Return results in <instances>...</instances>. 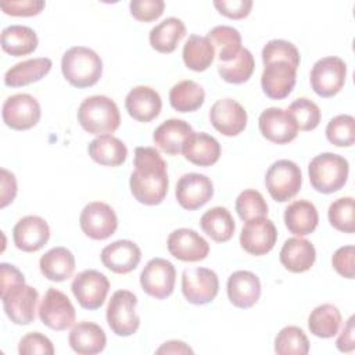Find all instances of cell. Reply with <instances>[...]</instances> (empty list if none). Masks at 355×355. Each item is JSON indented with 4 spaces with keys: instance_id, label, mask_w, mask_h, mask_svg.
<instances>
[{
    "instance_id": "obj_1",
    "label": "cell",
    "mask_w": 355,
    "mask_h": 355,
    "mask_svg": "<svg viewBox=\"0 0 355 355\" xmlns=\"http://www.w3.org/2000/svg\"><path fill=\"white\" fill-rule=\"evenodd\" d=\"M135 171L130 175V193L140 204L158 205L164 201L169 179L168 165L154 147H136Z\"/></svg>"
},
{
    "instance_id": "obj_2",
    "label": "cell",
    "mask_w": 355,
    "mask_h": 355,
    "mask_svg": "<svg viewBox=\"0 0 355 355\" xmlns=\"http://www.w3.org/2000/svg\"><path fill=\"white\" fill-rule=\"evenodd\" d=\"M61 71L72 86L78 89L90 87L103 75V61L94 50L85 46H73L64 53Z\"/></svg>"
},
{
    "instance_id": "obj_3",
    "label": "cell",
    "mask_w": 355,
    "mask_h": 355,
    "mask_svg": "<svg viewBox=\"0 0 355 355\" xmlns=\"http://www.w3.org/2000/svg\"><path fill=\"white\" fill-rule=\"evenodd\" d=\"M78 122L90 135H110L121 125L116 103L101 94L85 98L78 108Z\"/></svg>"
},
{
    "instance_id": "obj_4",
    "label": "cell",
    "mask_w": 355,
    "mask_h": 355,
    "mask_svg": "<svg viewBox=\"0 0 355 355\" xmlns=\"http://www.w3.org/2000/svg\"><path fill=\"white\" fill-rule=\"evenodd\" d=\"M348 161L334 153H322L313 157L308 166L311 186L323 194H331L344 187L348 179Z\"/></svg>"
},
{
    "instance_id": "obj_5",
    "label": "cell",
    "mask_w": 355,
    "mask_h": 355,
    "mask_svg": "<svg viewBox=\"0 0 355 355\" xmlns=\"http://www.w3.org/2000/svg\"><path fill=\"white\" fill-rule=\"evenodd\" d=\"M137 297L129 290H118L111 295L107 305V323L112 333L119 337L135 334L140 326V318L136 313Z\"/></svg>"
},
{
    "instance_id": "obj_6",
    "label": "cell",
    "mask_w": 355,
    "mask_h": 355,
    "mask_svg": "<svg viewBox=\"0 0 355 355\" xmlns=\"http://www.w3.org/2000/svg\"><path fill=\"white\" fill-rule=\"evenodd\" d=\"M302 184L300 166L290 159H277L265 175V186L277 202H286L297 196Z\"/></svg>"
},
{
    "instance_id": "obj_7",
    "label": "cell",
    "mask_w": 355,
    "mask_h": 355,
    "mask_svg": "<svg viewBox=\"0 0 355 355\" xmlns=\"http://www.w3.org/2000/svg\"><path fill=\"white\" fill-rule=\"evenodd\" d=\"M3 308L8 319L19 326L31 324L36 318L39 293L32 286L18 283L1 291Z\"/></svg>"
},
{
    "instance_id": "obj_8",
    "label": "cell",
    "mask_w": 355,
    "mask_h": 355,
    "mask_svg": "<svg viewBox=\"0 0 355 355\" xmlns=\"http://www.w3.org/2000/svg\"><path fill=\"white\" fill-rule=\"evenodd\" d=\"M347 78V64L340 57L329 55L318 60L309 75L312 90L323 97L329 98L336 96L344 86Z\"/></svg>"
},
{
    "instance_id": "obj_9",
    "label": "cell",
    "mask_w": 355,
    "mask_h": 355,
    "mask_svg": "<svg viewBox=\"0 0 355 355\" xmlns=\"http://www.w3.org/2000/svg\"><path fill=\"white\" fill-rule=\"evenodd\" d=\"M37 312L42 323L57 331L69 329L76 318L75 308L67 294L53 287L46 291Z\"/></svg>"
},
{
    "instance_id": "obj_10",
    "label": "cell",
    "mask_w": 355,
    "mask_h": 355,
    "mask_svg": "<svg viewBox=\"0 0 355 355\" xmlns=\"http://www.w3.org/2000/svg\"><path fill=\"white\" fill-rule=\"evenodd\" d=\"M3 122L14 130H28L37 125L42 116L39 101L28 93H17L6 98L1 110Z\"/></svg>"
},
{
    "instance_id": "obj_11",
    "label": "cell",
    "mask_w": 355,
    "mask_h": 355,
    "mask_svg": "<svg viewBox=\"0 0 355 355\" xmlns=\"http://www.w3.org/2000/svg\"><path fill=\"white\" fill-rule=\"evenodd\" d=\"M71 290L82 308L93 311L104 304L110 282L104 273L96 269H86L73 277Z\"/></svg>"
},
{
    "instance_id": "obj_12",
    "label": "cell",
    "mask_w": 355,
    "mask_h": 355,
    "mask_svg": "<svg viewBox=\"0 0 355 355\" xmlns=\"http://www.w3.org/2000/svg\"><path fill=\"white\" fill-rule=\"evenodd\" d=\"M176 270L172 262L164 258L150 259L140 273V286L153 298L164 300L173 293Z\"/></svg>"
},
{
    "instance_id": "obj_13",
    "label": "cell",
    "mask_w": 355,
    "mask_h": 355,
    "mask_svg": "<svg viewBox=\"0 0 355 355\" xmlns=\"http://www.w3.org/2000/svg\"><path fill=\"white\" fill-rule=\"evenodd\" d=\"M219 291L218 275L208 268L184 269L182 273V293L194 305H205L215 300Z\"/></svg>"
},
{
    "instance_id": "obj_14",
    "label": "cell",
    "mask_w": 355,
    "mask_h": 355,
    "mask_svg": "<svg viewBox=\"0 0 355 355\" xmlns=\"http://www.w3.org/2000/svg\"><path fill=\"white\" fill-rule=\"evenodd\" d=\"M79 225L87 237L93 240H105L116 232L118 218L108 204L93 201L82 209Z\"/></svg>"
},
{
    "instance_id": "obj_15",
    "label": "cell",
    "mask_w": 355,
    "mask_h": 355,
    "mask_svg": "<svg viewBox=\"0 0 355 355\" xmlns=\"http://www.w3.org/2000/svg\"><path fill=\"white\" fill-rule=\"evenodd\" d=\"M277 240V229L266 216L254 218L245 222L240 233L241 248L255 257L265 255L272 251Z\"/></svg>"
},
{
    "instance_id": "obj_16",
    "label": "cell",
    "mask_w": 355,
    "mask_h": 355,
    "mask_svg": "<svg viewBox=\"0 0 355 355\" xmlns=\"http://www.w3.org/2000/svg\"><path fill=\"white\" fill-rule=\"evenodd\" d=\"M179 205L187 211H194L205 205L214 196L212 180L202 173H184L179 178L175 190Z\"/></svg>"
},
{
    "instance_id": "obj_17",
    "label": "cell",
    "mask_w": 355,
    "mask_h": 355,
    "mask_svg": "<svg viewBox=\"0 0 355 355\" xmlns=\"http://www.w3.org/2000/svg\"><path fill=\"white\" fill-rule=\"evenodd\" d=\"M258 126L261 135L275 144H287L298 135V126L294 118L287 110L277 107H270L262 111L258 119Z\"/></svg>"
},
{
    "instance_id": "obj_18",
    "label": "cell",
    "mask_w": 355,
    "mask_h": 355,
    "mask_svg": "<svg viewBox=\"0 0 355 355\" xmlns=\"http://www.w3.org/2000/svg\"><path fill=\"white\" fill-rule=\"evenodd\" d=\"M247 111L244 107L230 98H220L214 103L209 110V121L212 126L223 136H237L247 126Z\"/></svg>"
},
{
    "instance_id": "obj_19",
    "label": "cell",
    "mask_w": 355,
    "mask_h": 355,
    "mask_svg": "<svg viewBox=\"0 0 355 355\" xmlns=\"http://www.w3.org/2000/svg\"><path fill=\"white\" fill-rule=\"evenodd\" d=\"M168 251L172 257L183 262H198L208 257L209 244L196 230L182 227L168 236Z\"/></svg>"
},
{
    "instance_id": "obj_20",
    "label": "cell",
    "mask_w": 355,
    "mask_h": 355,
    "mask_svg": "<svg viewBox=\"0 0 355 355\" xmlns=\"http://www.w3.org/2000/svg\"><path fill=\"white\" fill-rule=\"evenodd\" d=\"M297 68L286 61H272L265 64L261 86L263 93L272 100L286 98L294 89Z\"/></svg>"
},
{
    "instance_id": "obj_21",
    "label": "cell",
    "mask_w": 355,
    "mask_h": 355,
    "mask_svg": "<svg viewBox=\"0 0 355 355\" xmlns=\"http://www.w3.org/2000/svg\"><path fill=\"white\" fill-rule=\"evenodd\" d=\"M12 239L18 250L24 252H35L47 244L50 239V227L43 218L37 215H26L15 223Z\"/></svg>"
},
{
    "instance_id": "obj_22",
    "label": "cell",
    "mask_w": 355,
    "mask_h": 355,
    "mask_svg": "<svg viewBox=\"0 0 355 355\" xmlns=\"http://www.w3.org/2000/svg\"><path fill=\"white\" fill-rule=\"evenodd\" d=\"M103 265L114 273L125 275L135 270L141 259L139 245L130 240H116L101 250Z\"/></svg>"
},
{
    "instance_id": "obj_23",
    "label": "cell",
    "mask_w": 355,
    "mask_h": 355,
    "mask_svg": "<svg viewBox=\"0 0 355 355\" xmlns=\"http://www.w3.org/2000/svg\"><path fill=\"white\" fill-rule=\"evenodd\" d=\"M226 288L229 301L240 309L254 306L261 297L259 277L250 270L233 272L227 279Z\"/></svg>"
},
{
    "instance_id": "obj_24",
    "label": "cell",
    "mask_w": 355,
    "mask_h": 355,
    "mask_svg": "<svg viewBox=\"0 0 355 355\" xmlns=\"http://www.w3.org/2000/svg\"><path fill=\"white\" fill-rule=\"evenodd\" d=\"M125 108L133 119L139 122H150L159 115L162 100L155 89L150 86H136L128 93Z\"/></svg>"
},
{
    "instance_id": "obj_25",
    "label": "cell",
    "mask_w": 355,
    "mask_h": 355,
    "mask_svg": "<svg viewBox=\"0 0 355 355\" xmlns=\"http://www.w3.org/2000/svg\"><path fill=\"white\" fill-rule=\"evenodd\" d=\"M280 263L293 273H304L309 270L316 259L313 244L301 237H291L284 241L280 254Z\"/></svg>"
},
{
    "instance_id": "obj_26",
    "label": "cell",
    "mask_w": 355,
    "mask_h": 355,
    "mask_svg": "<svg viewBox=\"0 0 355 355\" xmlns=\"http://www.w3.org/2000/svg\"><path fill=\"white\" fill-rule=\"evenodd\" d=\"M182 154L197 166H211L220 157V144L205 132H193L183 144Z\"/></svg>"
},
{
    "instance_id": "obj_27",
    "label": "cell",
    "mask_w": 355,
    "mask_h": 355,
    "mask_svg": "<svg viewBox=\"0 0 355 355\" xmlns=\"http://www.w3.org/2000/svg\"><path fill=\"white\" fill-rule=\"evenodd\" d=\"M193 133V128L189 122L178 118L164 121L153 133L155 146L168 155H178L182 153L183 144Z\"/></svg>"
},
{
    "instance_id": "obj_28",
    "label": "cell",
    "mask_w": 355,
    "mask_h": 355,
    "mask_svg": "<svg viewBox=\"0 0 355 355\" xmlns=\"http://www.w3.org/2000/svg\"><path fill=\"white\" fill-rule=\"evenodd\" d=\"M68 343L79 355H94L104 351L107 336L97 323L83 320L72 327Z\"/></svg>"
},
{
    "instance_id": "obj_29",
    "label": "cell",
    "mask_w": 355,
    "mask_h": 355,
    "mask_svg": "<svg viewBox=\"0 0 355 355\" xmlns=\"http://www.w3.org/2000/svg\"><path fill=\"white\" fill-rule=\"evenodd\" d=\"M319 222L316 207L306 200L291 202L284 211V223L290 233L304 237L311 234Z\"/></svg>"
},
{
    "instance_id": "obj_30",
    "label": "cell",
    "mask_w": 355,
    "mask_h": 355,
    "mask_svg": "<svg viewBox=\"0 0 355 355\" xmlns=\"http://www.w3.org/2000/svg\"><path fill=\"white\" fill-rule=\"evenodd\" d=\"M53 62L47 57L25 60L11 67L4 75V85L10 87H21L43 79L51 69Z\"/></svg>"
},
{
    "instance_id": "obj_31",
    "label": "cell",
    "mask_w": 355,
    "mask_h": 355,
    "mask_svg": "<svg viewBox=\"0 0 355 355\" xmlns=\"http://www.w3.org/2000/svg\"><path fill=\"white\" fill-rule=\"evenodd\" d=\"M39 268L50 282H64L73 275L75 257L65 247H54L40 257Z\"/></svg>"
},
{
    "instance_id": "obj_32",
    "label": "cell",
    "mask_w": 355,
    "mask_h": 355,
    "mask_svg": "<svg viewBox=\"0 0 355 355\" xmlns=\"http://www.w3.org/2000/svg\"><path fill=\"white\" fill-rule=\"evenodd\" d=\"M90 158L104 166H119L126 161L128 148L122 140L112 135H101L87 147Z\"/></svg>"
},
{
    "instance_id": "obj_33",
    "label": "cell",
    "mask_w": 355,
    "mask_h": 355,
    "mask_svg": "<svg viewBox=\"0 0 355 355\" xmlns=\"http://www.w3.org/2000/svg\"><path fill=\"white\" fill-rule=\"evenodd\" d=\"M186 35V26L182 19L169 17L155 25L148 35L151 47L162 54H169L176 50L178 44Z\"/></svg>"
},
{
    "instance_id": "obj_34",
    "label": "cell",
    "mask_w": 355,
    "mask_h": 355,
    "mask_svg": "<svg viewBox=\"0 0 355 355\" xmlns=\"http://www.w3.org/2000/svg\"><path fill=\"white\" fill-rule=\"evenodd\" d=\"M39 39L36 32L25 25H10L1 32V49L10 55L21 57L33 53Z\"/></svg>"
},
{
    "instance_id": "obj_35",
    "label": "cell",
    "mask_w": 355,
    "mask_h": 355,
    "mask_svg": "<svg viewBox=\"0 0 355 355\" xmlns=\"http://www.w3.org/2000/svg\"><path fill=\"white\" fill-rule=\"evenodd\" d=\"M202 232L216 243L229 241L236 230L233 216L225 207H214L200 219Z\"/></svg>"
},
{
    "instance_id": "obj_36",
    "label": "cell",
    "mask_w": 355,
    "mask_h": 355,
    "mask_svg": "<svg viewBox=\"0 0 355 355\" xmlns=\"http://www.w3.org/2000/svg\"><path fill=\"white\" fill-rule=\"evenodd\" d=\"M182 57L189 69L202 72L211 67L215 50L207 36L190 35L183 46Z\"/></svg>"
},
{
    "instance_id": "obj_37",
    "label": "cell",
    "mask_w": 355,
    "mask_h": 355,
    "mask_svg": "<svg viewBox=\"0 0 355 355\" xmlns=\"http://www.w3.org/2000/svg\"><path fill=\"white\" fill-rule=\"evenodd\" d=\"M205 101V92L197 82L186 79L172 86L169 92V103L178 112H193Z\"/></svg>"
},
{
    "instance_id": "obj_38",
    "label": "cell",
    "mask_w": 355,
    "mask_h": 355,
    "mask_svg": "<svg viewBox=\"0 0 355 355\" xmlns=\"http://www.w3.org/2000/svg\"><path fill=\"white\" fill-rule=\"evenodd\" d=\"M208 40L216 51L219 62L232 61L241 50V35L240 32L229 25H219L212 28L208 35Z\"/></svg>"
},
{
    "instance_id": "obj_39",
    "label": "cell",
    "mask_w": 355,
    "mask_h": 355,
    "mask_svg": "<svg viewBox=\"0 0 355 355\" xmlns=\"http://www.w3.org/2000/svg\"><path fill=\"white\" fill-rule=\"evenodd\" d=\"M341 326V313L333 304H322L316 306L309 318L308 327L311 333L320 338L334 337Z\"/></svg>"
},
{
    "instance_id": "obj_40",
    "label": "cell",
    "mask_w": 355,
    "mask_h": 355,
    "mask_svg": "<svg viewBox=\"0 0 355 355\" xmlns=\"http://www.w3.org/2000/svg\"><path fill=\"white\" fill-rule=\"evenodd\" d=\"M254 68V55L248 49L241 47L239 54L232 61L218 64V73L227 83L241 85L251 78Z\"/></svg>"
},
{
    "instance_id": "obj_41",
    "label": "cell",
    "mask_w": 355,
    "mask_h": 355,
    "mask_svg": "<svg viewBox=\"0 0 355 355\" xmlns=\"http://www.w3.org/2000/svg\"><path fill=\"white\" fill-rule=\"evenodd\" d=\"M275 352L279 355H306L309 352L306 334L298 326L283 327L275 338Z\"/></svg>"
},
{
    "instance_id": "obj_42",
    "label": "cell",
    "mask_w": 355,
    "mask_h": 355,
    "mask_svg": "<svg viewBox=\"0 0 355 355\" xmlns=\"http://www.w3.org/2000/svg\"><path fill=\"white\" fill-rule=\"evenodd\" d=\"M326 137L336 147H351L355 143V118L348 114L331 118L326 126Z\"/></svg>"
},
{
    "instance_id": "obj_43",
    "label": "cell",
    "mask_w": 355,
    "mask_h": 355,
    "mask_svg": "<svg viewBox=\"0 0 355 355\" xmlns=\"http://www.w3.org/2000/svg\"><path fill=\"white\" fill-rule=\"evenodd\" d=\"M287 112L294 118L298 130H313L319 122H320V110L316 103L306 97H300L294 100L290 107L287 108Z\"/></svg>"
},
{
    "instance_id": "obj_44",
    "label": "cell",
    "mask_w": 355,
    "mask_h": 355,
    "mask_svg": "<svg viewBox=\"0 0 355 355\" xmlns=\"http://www.w3.org/2000/svg\"><path fill=\"white\" fill-rule=\"evenodd\" d=\"M330 225L343 233H354L355 220H354V198L341 197L333 201L327 211Z\"/></svg>"
},
{
    "instance_id": "obj_45",
    "label": "cell",
    "mask_w": 355,
    "mask_h": 355,
    "mask_svg": "<svg viewBox=\"0 0 355 355\" xmlns=\"http://www.w3.org/2000/svg\"><path fill=\"white\" fill-rule=\"evenodd\" d=\"M234 205H236L237 215L244 222L268 215V204L263 196L254 189H247L241 191L236 198Z\"/></svg>"
},
{
    "instance_id": "obj_46",
    "label": "cell",
    "mask_w": 355,
    "mask_h": 355,
    "mask_svg": "<svg viewBox=\"0 0 355 355\" xmlns=\"http://www.w3.org/2000/svg\"><path fill=\"white\" fill-rule=\"evenodd\" d=\"M262 62L263 65L272 61H286L298 69L300 67V53L297 47L287 40L273 39L269 40L262 49Z\"/></svg>"
},
{
    "instance_id": "obj_47",
    "label": "cell",
    "mask_w": 355,
    "mask_h": 355,
    "mask_svg": "<svg viewBox=\"0 0 355 355\" xmlns=\"http://www.w3.org/2000/svg\"><path fill=\"white\" fill-rule=\"evenodd\" d=\"M18 352L21 355H32V354H42V355H53L54 347L50 338L39 331H32L25 334L18 344Z\"/></svg>"
},
{
    "instance_id": "obj_48",
    "label": "cell",
    "mask_w": 355,
    "mask_h": 355,
    "mask_svg": "<svg viewBox=\"0 0 355 355\" xmlns=\"http://www.w3.org/2000/svg\"><path fill=\"white\" fill-rule=\"evenodd\" d=\"M130 14L140 22H151L158 19L165 8L162 0H132L129 3Z\"/></svg>"
},
{
    "instance_id": "obj_49",
    "label": "cell",
    "mask_w": 355,
    "mask_h": 355,
    "mask_svg": "<svg viewBox=\"0 0 355 355\" xmlns=\"http://www.w3.org/2000/svg\"><path fill=\"white\" fill-rule=\"evenodd\" d=\"M46 3L43 0H12L0 3L4 14L12 17H33L42 12Z\"/></svg>"
},
{
    "instance_id": "obj_50",
    "label": "cell",
    "mask_w": 355,
    "mask_h": 355,
    "mask_svg": "<svg viewBox=\"0 0 355 355\" xmlns=\"http://www.w3.org/2000/svg\"><path fill=\"white\" fill-rule=\"evenodd\" d=\"M354 257H355L354 245L340 247L338 250H336V252L331 257V265L336 269V272L343 277L354 279L355 277Z\"/></svg>"
},
{
    "instance_id": "obj_51",
    "label": "cell",
    "mask_w": 355,
    "mask_h": 355,
    "mask_svg": "<svg viewBox=\"0 0 355 355\" xmlns=\"http://www.w3.org/2000/svg\"><path fill=\"white\" fill-rule=\"evenodd\" d=\"M214 6L222 15L230 19H241L250 14L252 8V1L251 0H215Z\"/></svg>"
},
{
    "instance_id": "obj_52",
    "label": "cell",
    "mask_w": 355,
    "mask_h": 355,
    "mask_svg": "<svg viewBox=\"0 0 355 355\" xmlns=\"http://www.w3.org/2000/svg\"><path fill=\"white\" fill-rule=\"evenodd\" d=\"M1 197H0V207L4 208L10 202L14 201L17 196V179L12 172L7 171L6 168H1Z\"/></svg>"
},
{
    "instance_id": "obj_53",
    "label": "cell",
    "mask_w": 355,
    "mask_h": 355,
    "mask_svg": "<svg viewBox=\"0 0 355 355\" xmlns=\"http://www.w3.org/2000/svg\"><path fill=\"white\" fill-rule=\"evenodd\" d=\"M0 280H1V291L7 290L10 286L18 284V283H25L24 273L14 265L1 262L0 263Z\"/></svg>"
},
{
    "instance_id": "obj_54",
    "label": "cell",
    "mask_w": 355,
    "mask_h": 355,
    "mask_svg": "<svg viewBox=\"0 0 355 355\" xmlns=\"http://www.w3.org/2000/svg\"><path fill=\"white\" fill-rule=\"evenodd\" d=\"M354 331H355L354 316H349V319L344 324V327L336 341V347L338 351H341V352H352L354 351V348H355Z\"/></svg>"
},
{
    "instance_id": "obj_55",
    "label": "cell",
    "mask_w": 355,
    "mask_h": 355,
    "mask_svg": "<svg viewBox=\"0 0 355 355\" xmlns=\"http://www.w3.org/2000/svg\"><path fill=\"white\" fill-rule=\"evenodd\" d=\"M155 352L157 354H193V349L183 341L171 340L164 343Z\"/></svg>"
}]
</instances>
